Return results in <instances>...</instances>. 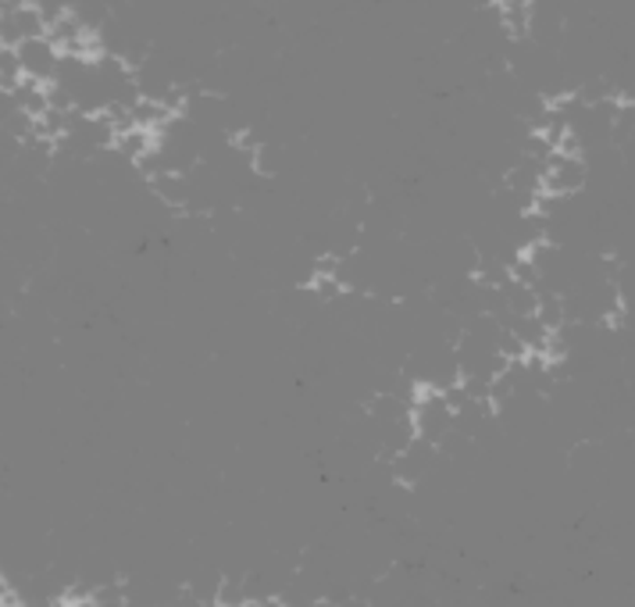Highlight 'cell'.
Instances as JSON below:
<instances>
[{"instance_id":"cell-1","label":"cell","mask_w":635,"mask_h":607,"mask_svg":"<svg viewBox=\"0 0 635 607\" xmlns=\"http://www.w3.org/2000/svg\"><path fill=\"white\" fill-rule=\"evenodd\" d=\"M589 179V168L582 161V154H561L557 150L547 161V172H542V193L550 197H572Z\"/></svg>"},{"instance_id":"cell-2","label":"cell","mask_w":635,"mask_h":607,"mask_svg":"<svg viewBox=\"0 0 635 607\" xmlns=\"http://www.w3.org/2000/svg\"><path fill=\"white\" fill-rule=\"evenodd\" d=\"M19 50V61H22V72L25 80H36V83H54L58 80V69H61V50L50 36H36V40H25Z\"/></svg>"},{"instance_id":"cell-3","label":"cell","mask_w":635,"mask_h":607,"mask_svg":"<svg viewBox=\"0 0 635 607\" xmlns=\"http://www.w3.org/2000/svg\"><path fill=\"white\" fill-rule=\"evenodd\" d=\"M0 40H4V47H22L25 40H36V36H47V19L40 8L25 4L19 11H0Z\"/></svg>"},{"instance_id":"cell-4","label":"cell","mask_w":635,"mask_h":607,"mask_svg":"<svg viewBox=\"0 0 635 607\" xmlns=\"http://www.w3.org/2000/svg\"><path fill=\"white\" fill-rule=\"evenodd\" d=\"M500 29L522 40L525 33H533V0H497Z\"/></svg>"},{"instance_id":"cell-5","label":"cell","mask_w":635,"mask_h":607,"mask_svg":"<svg viewBox=\"0 0 635 607\" xmlns=\"http://www.w3.org/2000/svg\"><path fill=\"white\" fill-rule=\"evenodd\" d=\"M22 80H25V72H22V61H19V50L4 47L0 50V89H4V94H15Z\"/></svg>"},{"instance_id":"cell-6","label":"cell","mask_w":635,"mask_h":607,"mask_svg":"<svg viewBox=\"0 0 635 607\" xmlns=\"http://www.w3.org/2000/svg\"><path fill=\"white\" fill-rule=\"evenodd\" d=\"M0 607H25V604L15 597V590H11V586H4V593H0Z\"/></svg>"}]
</instances>
